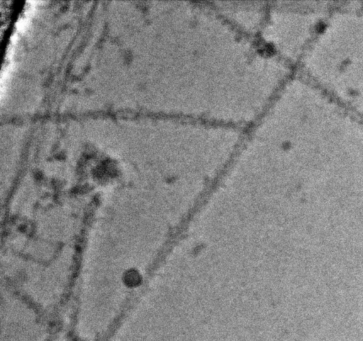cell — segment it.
<instances>
[{
	"label": "cell",
	"instance_id": "obj_1",
	"mask_svg": "<svg viewBox=\"0 0 363 341\" xmlns=\"http://www.w3.org/2000/svg\"><path fill=\"white\" fill-rule=\"evenodd\" d=\"M316 9H279L264 12L259 30L274 55L282 58L302 57L318 34Z\"/></svg>",
	"mask_w": 363,
	"mask_h": 341
}]
</instances>
